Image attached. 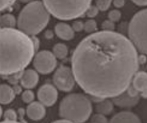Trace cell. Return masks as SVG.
<instances>
[{"label": "cell", "instance_id": "obj_1", "mask_svg": "<svg viewBox=\"0 0 147 123\" xmlns=\"http://www.w3.org/2000/svg\"><path fill=\"white\" fill-rule=\"evenodd\" d=\"M138 50L115 31L90 34L74 50L71 65L78 86L90 96L113 98L128 89L139 67Z\"/></svg>", "mask_w": 147, "mask_h": 123}, {"label": "cell", "instance_id": "obj_2", "mask_svg": "<svg viewBox=\"0 0 147 123\" xmlns=\"http://www.w3.org/2000/svg\"><path fill=\"white\" fill-rule=\"evenodd\" d=\"M36 52L31 36L19 29L1 28L2 76L24 71Z\"/></svg>", "mask_w": 147, "mask_h": 123}, {"label": "cell", "instance_id": "obj_3", "mask_svg": "<svg viewBox=\"0 0 147 123\" xmlns=\"http://www.w3.org/2000/svg\"><path fill=\"white\" fill-rule=\"evenodd\" d=\"M50 12L44 3L34 0L22 8L18 16V29L30 36H36L47 26Z\"/></svg>", "mask_w": 147, "mask_h": 123}, {"label": "cell", "instance_id": "obj_4", "mask_svg": "<svg viewBox=\"0 0 147 123\" xmlns=\"http://www.w3.org/2000/svg\"><path fill=\"white\" fill-rule=\"evenodd\" d=\"M92 113L90 98L82 93H71L63 98L59 106V115L73 123H83Z\"/></svg>", "mask_w": 147, "mask_h": 123}, {"label": "cell", "instance_id": "obj_5", "mask_svg": "<svg viewBox=\"0 0 147 123\" xmlns=\"http://www.w3.org/2000/svg\"><path fill=\"white\" fill-rule=\"evenodd\" d=\"M92 0H42L50 14L59 20L77 19L86 14Z\"/></svg>", "mask_w": 147, "mask_h": 123}, {"label": "cell", "instance_id": "obj_6", "mask_svg": "<svg viewBox=\"0 0 147 123\" xmlns=\"http://www.w3.org/2000/svg\"><path fill=\"white\" fill-rule=\"evenodd\" d=\"M128 35L137 50L147 55V8L133 16L129 23Z\"/></svg>", "mask_w": 147, "mask_h": 123}, {"label": "cell", "instance_id": "obj_7", "mask_svg": "<svg viewBox=\"0 0 147 123\" xmlns=\"http://www.w3.org/2000/svg\"><path fill=\"white\" fill-rule=\"evenodd\" d=\"M53 82L57 89L61 91L69 92L72 90L76 82L73 70L66 66L59 67L54 74Z\"/></svg>", "mask_w": 147, "mask_h": 123}, {"label": "cell", "instance_id": "obj_8", "mask_svg": "<svg viewBox=\"0 0 147 123\" xmlns=\"http://www.w3.org/2000/svg\"><path fill=\"white\" fill-rule=\"evenodd\" d=\"M34 67L41 75H48L54 71L57 66V58L50 50H41L34 56Z\"/></svg>", "mask_w": 147, "mask_h": 123}, {"label": "cell", "instance_id": "obj_9", "mask_svg": "<svg viewBox=\"0 0 147 123\" xmlns=\"http://www.w3.org/2000/svg\"><path fill=\"white\" fill-rule=\"evenodd\" d=\"M38 98L45 106H51L58 99L57 87L51 84H45L38 91Z\"/></svg>", "mask_w": 147, "mask_h": 123}, {"label": "cell", "instance_id": "obj_10", "mask_svg": "<svg viewBox=\"0 0 147 123\" xmlns=\"http://www.w3.org/2000/svg\"><path fill=\"white\" fill-rule=\"evenodd\" d=\"M111 100L113 101L114 104L116 105L118 107H121V108H132L138 103V101L140 100V97L139 96L132 97V96H130L127 90H125V92H123L121 94L111 98Z\"/></svg>", "mask_w": 147, "mask_h": 123}, {"label": "cell", "instance_id": "obj_11", "mask_svg": "<svg viewBox=\"0 0 147 123\" xmlns=\"http://www.w3.org/2000/svg\"><path fill=\"white\" fill-rule=\"evenodd\" d=\"M38 73V72L36 70H33V69H28L26 71H23L20 78V83L22 87L29 89L34 88L39 80Z\"/></svg>", "mask_w": 147, "mask_h": 123}, {"label": "cell", "instance_id": "obj_12", "mask_svg": "<svg viewBox=\"0 0 147 123\" xmlns=\"http://www.w3.org/2000/svg\"><path fill=\"white\" fill-rule=\"evenodd\" d=\"M131 84L142 97L147 98V72L138 71L133 78Z\"/></svg>", "mask_w": 147, "mask_h": 123}, {"label": "cell", "instance_id": "obj_13", "mask_svg": "<svg viewBox=\"0 0 147 123\" xmlns=\"http://www.w3.org/2000/svg\"><path fill=\"white\" fill-rule=\"evenodd\" d=\"M26 114L30 119L33 121L42 119L46 114L45 106L40 101H32L26 108Z\"/></svg>", "mask_w": 147, "mask_h": 123}, {"label": "cell", "instance_id": "obj_14", "mask_svg": "<svg viewBox=\"0 0 147 123\" xmlns=\"http://www.w3.org/2000/svg\"><path fill=\"white\" fill-rule=\"evenodd\" d=\"M55 33L56 35L64 41L72 40L74 37V30L72 26L67 24L66 22H59L55 27Z\"/></svg>", "mask_w": 147, "mask_h": 123}, {"label": "cell", "instance_id": "obj_15", "mask_svg": "<svg viewBox=\"0 0 147 123\" xmlns=\"http://www.w3.org/2000/svg\"><path fill=\"white\" fill-rule=\"evenodd\" d=\"M109 123H142L138 116L130 111H121L110 119Z\"/></svg>", "mask_w": 147, "mask_h": 123}, {"label": "cell", "instance_id": "obj_16", "mask_svg": "<svg viewBox=\"0 0 147 123\" xmlns=\"http://www.w3.org/2000/svg\"><path fill=\"white\" fill-rule=\"evenodd\" d=\"M0 101L1 103L3 105L9 104L12 101L15 99V92L13 87L9 86L8 84L3 83L1 85V88H0Z\"/></svg>", "mask_w": 147, "mask_h": 123}, {"label": "cell", "instance_id": "obj_17", "mask_svg": "<svg viewBox=\"0 0 147 123\" xmlns=\"http://www.w3.org/2000/svg\"><path fill=\"white\" fill-rule=\"evenodd\" d=\"M96 112L104 115L110 114L114 110V102L109 98H104L102 101L96 104Z\"/></svg>", "mask_w": 147, "mask_h": 123}, {"label": "cell", "instance_id": "obj_18", "mask_svg": "<svg viewBox=\"0 0 147 123\" xmlns=\"http://www.w3.org/2000/svg\"><path fill=\"white\" fill-rule=\"evenodd\" d=\"M18 20L11 14H3L1 16V26L2 28H15Z\"/></svg>", "mask_w": 147, "mask_h": 123}, {"label": "cell", "instance_id": "obj_19", "mask_svg": "<svg viewBox=\"0 0 147 123\" xmlns=\"http://www.w3.org/2000/svg\"><path fill=\"white\" fill-rule=\"evenodd\" d=\"M55 57L59 59H63L68 55V48L63 43H57L53 47V51Z\"/></svg>", "mask_w": 147, "mask_h": 123}, {"label": "cell", "instance_id": "obj_20", "mask_svg": "<svg viewBox=\"0 0 147 123\" xmlns=\"http://www.w3.org/2000/svg\"><path fill=\"white\" fill-rule=\"evenodd\" d=\"M98 25L94 19H89L84 22V30L86 33L93 34L97 32Z\"/></svg>", "mask_w": 147, "mask_h": 123}, {"label": "cell", "instance_id": "obj_21", "mask_svg": "<svg viewBox=\"0 0 147 123\" xmlns=\"http://www.w3.org/2000/svg\"><path fill=\"white\" fill-rule=\"evenodd\" d=\"M113 0H97L96 6L100 11H106L110 8Z\"/></svg>", "mask_w": 147, "mask_h": 123}, {"label": "cell", "instance_id": "obj_22", "mask_svg": "<svg viewBox=\"0 0 147 123\" xmlns=\"http://www.w3.org/2000/svg\"><path fill=\"white\" fill-rule=\"evenodd\" d=\"M22 99L25 103H31L34 99V93L32 90L26 89L22 94Z\"/></svg>", "mask_w": 147, "mask_h": 123}, {"label": "cell", "instance_id": "obj_23", "mask_svg": "<svg viewBox=\"0 0 147 123\" xmlns=\"http://www.w3.org/2000/svg\"><path fill=\"white\" fill-rule=\"evenodd\" d=\"M3 118L5 121H17L18 118V115L17 113L12 110V109H8L6 111L4 112Z\"/></svg>", "mask_w": 147, "mask_h": 123}, {"label": "cell", "instance_id": "obj_24", "mask_svg": "<svg viewBox=\"0 0 147 123\" xmlns=\"http://www.w3.org/2000/svg\"><path fill=\"white\" fill-rule=\"evenodd\" d=\"M121 18V11L118 9H114L110 11L108 13V19H110L111 21L114 22H118Z\"/></svg>", "mask_w": 147, "mask_h": 123}, {"label": "cell", "instance_id": "obj_25", "mask_svg": "<svg viewBox=\"0 0 147 123\" xmlns=\"http://www.w3.org/2000/svg\"><path fill=\"white\" fill-rule=\"evenodd\" d=\"M98 12L99 10L98 8L97 7L96 5H91L90 7L87 9V11H86V17H88L89 19H94V17H96L97 15H98Z\"/></svg>", "mask_w": 147, "mask_h": 123}, {"label": "cell", "instance_id": "obj_26", "mask_svg": "<svg viewBox=\"0 0 147 123\" xmlns=\"http://www.w3.org/2000/svg\"><path fill=\"white\" fill-rule=\"evenodd\" d=\"M102 29L104 31H114L115 22L110 19H107L102 23Z\"/></svg>", "mask_w": 147, "mask_h": 123}, {"label": "cell", "instance_id": "obj_27", "mask_svg": "<svg viewBox=\"0 0 147 123\" xmlns=\"http://www.w3.org/2000/svg\"><path fill=\"white\" fill-rule=\"evenodd\" d=\"M91 122L92 123H109L108 122V120L106 118V116L102 114H97L92 117L91 118Z\"/></svg>", "mask_w": 147, "mask_h": 123}, {"label": "cell", "instance_id": "obj_28", "mask_svg": "<svg viewBox=\"0 0 147 123\" xmlns=\"http://www.w3.org/2000/svg\"><path fill=\"white\" fill-rule=\"evenodd\" d=\"M72 28L74 32H81L84 30V22L81 20H75L72 23Z\"/></svg>", "mask_w": 147, "mask_h": 123}, {"label": "cell", "instance_id": "obj_29", "mask_svg": "<svg viewBox=\"0 0 147 123\" xmlns=\"http://www.w3.org/2000/svg\"><path fill=\"white\" fill-rule=\"evenodd\" d=\"M15 0H1V11H4L7 10L15 3Z\"/></svg>", "mask_w": 147, "mask_h": 123}, {"label": "cell", "instance_id": "obj_30", "mask_svg": "<svg viewBox=\"0 0 147 123\" xmlns=\"http://www.w3.org/2000/svg\"><path fill=\"white\" fill-rule=\"evenodd\" d=\"M113 4L116 8H121L125 5V0H113Z\"/></svg>", "mask_w": 147, "mask_h": 123}, {"label": "cell", "instance_id": "obj_31", "mask_svg": "<svg viewBox=\"0 0 147 123\" xmlns=\"http://www.w3.org/2000/svg\"><path fill=\"white\" fill-rule=\"evenodd\" d=\"M132 2L138 6H140V7L147 6V0H132Z\"/></svg>", "mask_w": 147, "mask_h": 123}, {"label": "cell", "instance_id": "obj_32", "mask_svg": "<svg viewBox=\"0 0 147 123\" xmlns=\"http://www.w3.org/2000/svg\"><path fill=\"white\" fill-rule=\"evenodd\" d=\"M32 38V40L34 42V44L35 46V47H36L37 50H38V46H39V39H38V38L36 36H31Z\"/></svg>", "mask_w": 147, "mask_h": 123}, {"label": "cell", "instance_id": "obj_33", "mask_svg": "<svg viewBox=\"0 0 147 123\" xmlns=\"http://www.w3.org/2000/svg\"><path fill=\"white\" fill-rule=\"evenodd\" d=\"M13 89H14V90H15V92L16 94H18V93H20L21 92H22V88L18 86V84H15V85H14V86H13Z\"/></svg>", "mask_w": 147, "mask_h": 123}, {"label": "cell", "instance_id": "obj_34", "mask_svg": "<svg viewBox=\"0 0 147 123\" xmlns=\"http://www.w3.org/2000/svg\"><path fill=\"white\" fill-rule=\"evenodd\" d=\"M52 123H73L72 122H70L69 120H66V119H61V120H57V121H55L54 122Z\"/></svg>", "mask_w": 147, "mask_h": 123}, {"label": "cell", "instance_id": "obj_35", "mask_svg": "<svg viewBox=\"0 0 147 123\" xmlns=\"http://www.w3.org/2000/svg\"><path fill=\"white\" fill-rule=\"evenodd\" d=\"M45 36L47 38H51L53 37V32L51 30H47V32L45 34Z\"/></svg>", "mask_w": 147, "mask_h": 123}, {"label": "cell", "instance_id": "obj_36", "mask_svg": "<svg viewBox=\"0 0 147 123\" xmlns=\"http://www.w3.org/2000/svg\"><path fill=\"white\" fill-rule=\"evenodd\" d=\"M1 123H20V122H18L17 121H12V122H11V121H5V120H4L3 122H2Z\"/></svg>", "mask_w": 147, "mask_h": 123}, {"label": "cell", "instance_id": "obj_37", "mask_svg": "<svg viewBox=\"0 0 147 123\" xmlns=\"http://www.w3.org/2000/svg\"><path fill=\"white\" fill-rule=\"evenodd\" d=\"M19 1H21L22 3H31V2H33L34 0H19Z\"/></svg>", "mask_w": 147, "mask_h": 123}, {"label": "cell", "instance_id": "obj_38", "mask_svg": "<svg viewBox=\"0 0 147 123\" xmlns=\"http://www.w3.org/2000/svg\"><path fill=\"white\" fill-rule=\"evenodd\" d=\"M91 123H92V122H91Z\"/></svg>", "mask_w": 147, "mask_h": 123}]
</instances>
